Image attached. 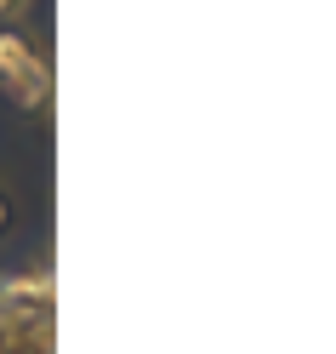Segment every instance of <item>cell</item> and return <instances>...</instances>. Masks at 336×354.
<instances>
[{"instance_id": "obj_1", "label": "cell", "mask_w": 336, "mask_h": 354, "mask_svg": "<svg viewBox=\"0 0 336 354\" xmlns=\"http://www.w3.org/2000/svg\"><path fill=\"white\" fill-rule=\"evenodd\" d=\"M0 354H57L52 269L0 274Z\"/></svg>"}, {"instance_id": "obj_3", "label": "cell", "mask_w": 336, "mask_h": 354, "mask_svg": "<svg viewBox=\"0 0 336 354\" xmlns=\"http://www.w3.org/2000/svg\"><path fill=\"white\" fill-rule=\"evenodd\" d=\"M6 229H12V201H6V189H0V240H6Z\"/></svg>"}, {"instance_id": "obj_4", "label": "cell", "mask_w": 336, "mask_h": 354, "mask_svg": "<svg viewBox=\"0 0 336 354\" xmlns=\"http://www.w3.org/2000/svg\"><path fill=\"white\" fill-rule=\"evenodd\" d=\"M23 6H29V0H0V24H6V17H17Z\"/></svg>"}, {"instance_id": "obj_2", "label": "cell", "mask_w": 336, "mask_h": 354, "mask_svg": "<svg viewBox=\"0 0 336 354\" xmlns=\"http://www.w3.org/2000/svg\"><path fill=\"white\" fill-rule=\"evenodd\" d=\"M0 92L29 115L52 109V57L23 29H0Z\"/></svg>"}]
</instances>
